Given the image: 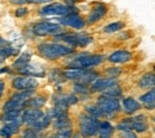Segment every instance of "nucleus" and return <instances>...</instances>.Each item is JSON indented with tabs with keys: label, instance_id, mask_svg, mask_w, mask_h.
Wrapping results in <instances>:
<instances>
[{
	"label": "nucleus",
	"instance_id": "nucleus-5",
	"mask_svg": "<svg viewBox=\"0 0 155 138\" xmlns=\"http://www.w3.org/2000/svg\"><path fill=\"white\" fill-rule=\"evenodd\" d=\"M100 121L91 116H81L80 117V132L84 137H91L98 133Z\"/></svg>",
	"mask_w": 155,
	"mask_h": 138
},
{
	"label": "nucleus",
	"instance_id": "nucleus-9",
	"mask_svg": "<svg viewBox=\"0 0 155 138\" xmlns=\"http://www.w3.org/2000/svg\"><path fill=\"white\" fill-rule=\"evenodd\" d=\"M38 86V81L32 76H17L12 80V87L19 91L34 89Z\"/></svg>",
	"mask_w": 155,
	"mask_h": 138
},
{
	"label": "nucleus",
	"instance_id": "nucleus-1",
	"mask_svg": "<svg viewBox=\"0 0 155 138\" xmlns=\"http://www.w3.org/2000/svg\"><path fill=\"white\" fill-rule=\"evenodd\" d=\"M38 53L45 59H55L67 56L73 53V49L58 43H42L38 45Z\"/></svg>",
	"mask_w": 155,
	"mask_h": 138
},
{
	"label": "nucleus",
	"instance_id": "nucleus-17",
	"mask_svg": "<svg viewBox=\"0 0 155 138\" xmlns=\"http://www.w3.org/2000/svg\"><path fill=\"white\" fill-rule=\"evenodd\" d=\"M123 107H124V112L125 113L133 114V113L137 112L141 108V104L134 98H125L123 100Z\"/></svg>",
	"mask_w": 155,
	"mask_h": 138
},
{
	"label": "nucleus",
	"instance_id": "nucleus-28",
	"mask_svg": "<svg viewBox=\"0 0 155 138\" xmlns=\"http://www.w3.org/2000/svg\"><path fill=\"white\" fill-rule=\"evenodd\" d=\"M86 111H87L88 116H91V117H94V118H99V117L104 116V114H103V112L99 110V107H98L97 105H96V106H94V105L87 106V107H86Z\"/></svg>",
	"mask_w": 155,
	"mask_h": 138
},
{
	"label": "nucleus",
	"instance_id": "nucleus-21",
	"mask_svg": "<svg viewBox=\"0 0 155 138\" xmlns=\"http://www.w3.org/2000/svg\"><path fill=\"white\" fill-rule=\"evenodd\" d=\"M155 85V74L154 73H147L141 79L138 80V86L141 88H148Z\"/></svg>",
	"mask_w": 155,
	"mask_h": 138
},
{
	"label": "nucleus",
	"instance_id": "nucleus-38",
	"mask_svg": "<svg viewBox=\"0 0 155 138\" xmlns=\"http://www.w3.org/2000/svg\"><path fill=\"white\" fill-rule=\"evenodd\" d=\"M8 69L7 68H0V73H4V72H7Z\"/></svg>",
	"mask_w": 155,
	"mask_h": 138
},
{
	"label": "nucleus",
	"instance_id": "nucleus-30",
	"mask_svg": "<svg viewBox=\"0 0 155 138\" xmlns=\"http://www.w3.org/2000/svg\"><path fill=\"white\" fill-rule=\"evenodd\" d=\"M120 73H122V69L120 68H116V67L106 69V74H107V76L110 79H115L118 75H120Z\"/></svg>",
	"mask_w": 155,
	"mask_h": 138
},
{
	"label": "nucleus",
	"instance_id": "nucleus-36",
	"mask_svg": "<svg viewBox=\"0 0 155 138\" xmlns=\"http://www.w3.org/2000/svg\"><path fill=\"white\" fill-rule=\"evenodd\" d=\"M64 2H66V5H68V6H73L75 2H77L78 0H63Z\"/></svg>",
	"mask_w": 155,
	"mask_h": 138
},
{
	"label": "nucleus",
	"instance_id": "nucleus-22",
	"mask_svg": "<svg viewBox=\"0 0 155 138\" xmlns=\"http://www.w3.org/2000/svg\"><path fill=\"white\" fill-rule=\"evenodd\" d=\"M45 104L44 97H34L25 101V108H41Z\"/></svg>",
	"mask_w": 155,
	"mask_h": 138
},
{
	"label": "nucleus",
	"instance_id": "nucleus-13",
	"mask_svg": "<svg viewBox=\"0 0 155 138\" xmlns=\"http://www.w3.org/2000/svg\"><path fill=\"white\" fill-rule=\"evenodd\" d=\"M131 59H133V54L128 50H117L109 56V61L116 64L117 63H127Z\"/></svg>",
	"mask_w": 155,
	"mask_h": 138
},
{
	"label": "nucleus",
	"instance_id": "nucleus-12",
	"mask_svg": "<svg viewBox=\"0 0 155 138\" xmlns=\"http://www.w3.org/2000/svg\"><path fill=\"white\" fill-rule=\"evenodd\" d=\"M106 12H107V8H106V6H105L104 4H94L92 11H91L90 14H88L87 21H88L90 24L96 23V21H98L99 19H101V18L106 14Z\"/></svg>",
	"mask_w": 155,
	"mask_h": 138
},
{
	"label": "nucleus",
	"instance_id": "nucleus-6",
	"mask_svg": "<svg viewBox=\"0 0 155 138\" xmlns=\"http://www.w3.org/2000/svg\"><path fill=\"white\" fill-rule=\"evenodd\" d=\"M32 31L37 36H55L58 34H62V26L55 23L43 21V23H37L32 27Z\"/></svg>",
	"mask_w": 155,
	"mask_h": 138
},
{
	"label": "nucleus",
	"instance_id": "nucleus-40",
	"mask_svg": "<svg viewBox=\"0 0 155 138\" xmlns=\"http://www.w3.org/2000/svg\"><path fill=\"white\" fill-rule=\"evenodd\" d=\"M154 131H155V129H154Z\"/></svg>",
	"mask_w": 155,
	"mask_h": 138
},
{
	"label": "nucleus",
	"instance_id": "nucleus-26",
	"mask_svg": "<svg viewBox=\"0 0 155 138\" xmlns=\"http://www.w3.org/2000/svg\"><path fill=\"white\" fill-rule=\"evenodd\" d=\"M124 23L123 21H115V23H111V24H109V25H106L105 27H104V31L106 32V34H114V32H117V31H119V30H122L123 27H124Z\"/></svg>",
	"mask_w": 155,
	"mask_h": 138
},
{
	"label": "nucleus",
	"instance_id": "nucleus-3",
	"mask_svg": "<svg viewBox=\"0 0 155 138\" xmlns=\"http://www.w3.org/2000/svg\"><path fill=\"white\" fill-rule=\"evenodd\" d=\"M71 13H77V8L74 6H68V5H63V4H58V2L47 5L43 8H41V11H39L41 16H62V17H64Z\"/></svg>",
	"mask_w": 155,
	"mask_h": 138
},
{
	"label": "nucleus",
	"instance_id": "nucleus-14",
	"mask_svg": "<svg viewBox=\"0 0 155 138\" xmlns=\"http://www.w3.org/2000/svg\"><path fill=\"white\" fill-rule=\"evenodd\" d=\"M17 70H18V73L25 75V76H32V78L34 76H39V78H42V76L45 75V73L42 68H39L37 66H31L30 63L21 67L19 69H17Z\"/></svg>",
	"mask_w": 155,
	"mask_h": 138
},
{
	"label": "nucleus",
	"instance_id": "nucleus-2",
	"mask_svg": "<svg viewBox=\"0 0 155 138\" xmlns=\"http://www.w3.org/2000/svg\"><path fill=\"white\" fill-rule=\"evenodd\" d=\"M117 129L120 131H137L143 132L148 129V124L146 121V116L140 114L136 117L124 119L122 123L117 125Z\"/></svg>",
	"mask_w": 155,
	"mask_h": 138
},
{
	"label": "nucleus",
	"instance_id": "nucleus-20",
	"mask_svg": "<svg viewBox=\"0 0 155 138\" xmlns=\"http://www.w3.org/2000/svg\"><path fill=\"white\" fill-rule=\"evenodd\" d=\"M54 126L58 130H61V129H72V123H71V120L68 118V114H63V116H60L58 118H55Z\"/></svg>",
	"mask_w": 155,
	"mask_h": 138
},
{
	"label": "nucleus",
	"instance_id": "nucleus-29",
	"mask_svg": "<svg viewBox=\"0 0 155 138\" xmlns=\"http://www.w3.org/2000/svg\"><path fill=\"white\" fill-rule=\"evenodd\" d=\"M72 135H73L72 129H61L54 136H51V138H72Z\"/></svg>",
	"mask_w": 155,
	"mask_h": 138
},
{
	"label": "nucleus",
	"instance_id": "nucleus-37",
	"mask_svg": "<svg viewBox=\"0 0 155 138\" xmlns=\"http://www.w3.org/2000/svg\"><path fill=\"white\" fill-rule=\"evenodd\" d=\"M4 88H5V85H4V82L0 80V95H1L2 92H4Z\"/></svg>",
	"mask_w": 155,
	"mask_h": 138
},
{
	"label": "nucleus",
	"instance_id": "nucleus-35",
	"mask_svg": "<svg viewBox=\"0 0 155 138\" xmlns=\"http://www.w3.org/2000/svg\"><path fill=\"white\" fill-rule=\"evenodd\" d=\"M53 0H25V2L28 4H44V2H49Z\"/></svg>",
	"mask_w": 155,
	"mask_h": 138
},
{
	"label": "nucleus",
	"instance_id": "nucleus-19",
	"mask_svg": "<svg viewBox=\"0 0 155 138\" xmlns=\"http://www.w3.org/2000/svg\"><path fill=\"white\" fill-rule=\"evenodd\" d=\"M99 138H111L112 132H114V127L109 121H101L99 124Z\"/></svg>",
	"mask_w": 155,
	"mask_h": 138
},
{
	"label": "nucleus",
	"instance_id": "nucleus-11",
	"mask_svg": "<svg viewBox=\"0 0 155 138\" xmlns=\"http://www.w3.org/2000/svg\"><path fill=\"white\" fill-rule=\"evenodd\" d=\"M44 114L39 108H28L23 112L21 114V121L28 124V125H34L35 123H37L39 119L42 118Z\"/></svg>",
	"mask_w": 155,
	"mask_h": 138
},
{
	"label": "nucleus",
	"instance_id": "nucleus-10",
	"mask_svg": "<svg viewBox=\"0 0 155 138\" xmlns=\"http://www.w3.org/2000/svg\"><path fill=\"white\" fill-rule=\"evenodd\" d=\"M60 23L64 26H69V27H73V29H77V30H80L85 26V20L82 19L78 13H71V14H67V16L62 17L60 19Z\"/></svg>",
	"mask_w": 155,
	"mask_h": 138
},
{
	"label": "nucleus",
	"instance_id": "nucleus-27",
	"mask_svg": "<svg viewBox=\"0 0 155 138\" xmlns=\"http://www.w3.org/2000/svg\"><path fill=\"white\" fill-rule=\"evenodd\" d=\"M30 59H31V55H30V54H28V53H24V54L20 56L19 59L15 62L13 67H15L16 69H19V68H21V67H24V66L29 64Z\"/></svg>",
	"mask_w": 155,
	"mask_h": 138
},
{
	"label": "nucleus",
	"instance_id": "nucleus-4",
	"mask_svg": "<svg viewBox=\"0 0 155 138\" xmlns=\"http://www.w3.org/2000/svg\"><path fill=\"white\" fill-rule=\"evenodd\" d=\"M103 59H104V56H101V55H82V56H79L75 59H73L68 64V68L87 69V68L100 64L103 62Z\"/></svg>",
	"mask_w": 155,
	"mask_h": 138
},
{
	"label": "nucleus",
	"instance_id": "nucleus-15",
	"mask_svg": "<svg viewBox=\"0 0 155 138\" xmlns=\"http://www.w3.org/2000/svg\"><path fill=\"white\" fill-rule=\"evenodd\" d=\"M140 101L142 104V106L146 110H154L155 108V88H152L149 92H147L146 94L140 97Z\"/></svg>",
	"mask_w": 155,
	"mask_h": 138
},
{
	"label": "nucleus",
	"instance_id": "nucleus-16",
	"mask_svg": "<svg viewBox=\"0 0 155 138\" xmlns=\"http://www.w3.org/2000/svg\"><path fill=\"white\" fill-rule=\"evenodd\" d=\"M117 82L115 81V79H97L96 81L92 82L91 85V89L92 92H100V91H104L114 85H116Z\"/></svg>",
	"mask_w": 155,
	"mask_h": 138
},
{
	"label": "nucleus",
	"instance_id": "nucleus-31",
	"mask_svg": "<svg viewBox=\"0 0 155 138\" xmlns=\"http://www.w3.org/2000/svg\"><path fill=\"white\" fill-rule=\"evenodd\" d=\"M74 92L75 93H79V94H87L90 91L87 88L86 85H82V83H77L74 86Z\"/></svg>",
	"mask_w": 155,
	"mask_h": 138
},
{
	"label": "nucleus",
	"instance_id": "nucleus-7",
	"mask_svg": "<svg viewBox=\"0 0 155 138\" xmlns=\"http://www.w3.org/2000/svg\"><path fill=\"white\" fill-rule=\"evenodd\" d=\"M97 106L103 112V114H107V116L114 114V113H116L120 110V104L117 99L104 97V95H101L98 99Z\"/></svg>",
	"mask_w": 155,
	"mask_h": 138
},
{
	"label": "nucleus",
	"instance_id": "nucleus-23",
	"mask_svg": "<svg viewBox=\"0 0 155 138\" xmlns=\"http://www.w3.org/2000/svg\"><path fill=\"white\" fill-rule=\"evenodd\" d=\"M35 94V91L34 89H25V91H20L19 93L15 94L11 100H15V101H19V102H25L26 100H29L30 98H32Z\"/></svg>",
	"mask_w": 155,
	"mask_h": 138
},
{
	"label": "nucleus",
	"instance_id": "nucleus-32",
	"mask_svg": "<svg viewBox=\"0 0 155 138\" xmlns=\"http://www.w3.org/2000/svg\"><path fill=\"white\" fill-rule=\"evenodd\" d=\"M21 138H38V136H37V133H36L35 130H32V129H28V130L24 132V135H23V137Z\"/></svg>",
	"mask_w": 155,
	"mask_h": 138
},
{
	"label": "nucleus",
	"instance_id": "nucleus-8",
	"mask_svg": "<svg viewBox=\"0 0 155 138\" xmlns=\"http://www.w3.org/2000/svg\"><path fill=\"white\" fill-rule=\"evenodd\" d=\"M58 38L62 40L63 42L71 44V45H77V47H86L90 43H92L93 38L87 35H80V34H63L58 36Z\"/></svg>",
	"mask_w": 155,
	"mask_h": 138
},
{
	"label": "nucleus",
	"instance_id": "nucleus-25",
	"mask_svg": "<svg viewBox=\"0 0 155 138\" xmlns=\"http://www.w3.org/2000/svg\"><path fill=\"white\" fill-rule=\"evenodd\" d=\"M103 95H104V97H109V98L117 99L118 97L122 95V89H120V87L116 83V85H114V86H111V87L104 89V91H103Z\"/></svg>",
	"mask_w": 155,
	"mask_h": 138
},
{
	"label": "nucleus",
	"instance_id": "nucleus-39",
	"mask_svg": "<svg viewBox=\"0 0 155 138\" xmlns=\"http://www.w3.org/2000/svg\"><path fill=\"white\" fill-rule=\"evenodd\" d=\"M154 121H155V119H154Z\"/></svg>",
	"mask_w": 155,
	"mask_h": 138
},
{
	"label": "nucleus",
	"instance_id": "nucleus-34",
	"mask_svg": "<svg viewBox=\"0 0 155 138\" xmlns=\"http://www.w3.org/2000/svg\"><path fill=\"white\" fill-rule=\"evenodd\" d=\"M122 138H137V136H136L135 132H133V131H123Z\"/></svg>",
	"mask_w": 155,
	"mask_h": 138
},
{
	"label": "nucleus",
	"instance_id": "nucleus-24",
	"mask_svg": "<svg viewBox=\"0 0 155 138\" xmlns=\"http://www.w3.org/2000/svg\"><path fill=\"white\" fill-rule=\"evenodd\" d=\"M50 123H51V117L49 114H45V116H43L42 118L39 119L37 123H35L32 125V130H35V131L44 130L50 125Z\"/></svg>",
	"mask_w": 155,
	"mask_h": 138
},
{
	"label": "nucleus",
	"instance_id": "nucleus-33",
	"mask_svg": "<svg viewBox=\"0 0 155 138\" xmlns=\"http://www.w3.org/2000/svg\"><path fill=\"white\" fill-rule=\"evenodd\" d=\"M29 13V10L26 8V7H20L18 8L17 11H16V16L17 17H24V16H26Z\"/></svg>",
	"mask_w": 155,
	"mask_h": 138
},
{
	"label": "nucleus",
	"instance_id": "nucleus-18",
	"mask_svg": "<svg viewBox=\"0 0 155 138\" xmlns=\"http://www.w3.org/2000/svg\"><path fill=\"white\" fill-rule=\"evenodd\" d=\"M86 73V69H79V68H69L63 73V76L68 80L73 81H79L81 76Z\"/></svg>",
	"mask_w": 155,
	"mask_h": 138
}]
</instances>
